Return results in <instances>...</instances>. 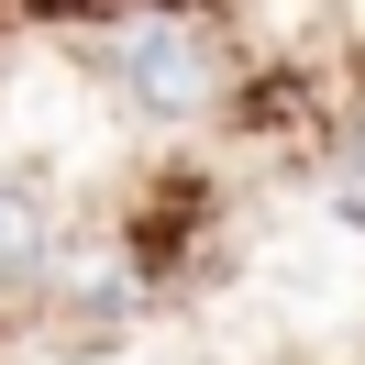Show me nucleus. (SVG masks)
I'll use <instances>...</instances> for the list:
<instances>
[{
    "instance_id": "f257e3e1",
    "label": "nucleus",
    "mask_w": 365,
    "mask_h": 365,
    "mask_svg": "<svg viewBox=\"0 0 365 365\" xmlns=\"http://www.w3.org/2000/svg\"><path fill=\"white\" fill-rule=\"evenodd\" d=\"M100 67L122 78V100H133L144 122H200V111H222V89H232L222 45H210L188 11H133V23H111Z\"/></svg>"
},
{
    "instance_id": "20e7f679",
    "label": "nucleus",
    "mask_w": 365,
    "mask_h": 365,
    "mask_svg": "<svg viewBox=\"0 0 365 365\" xmlns=\"http://www.w3.org/2000/svg\"><path fill=\"white\" fill-rule=\"evenodd\" d=\"M343 178H354V200H365V111H354V133H343Z\"/></svg>"
},
{
    "instance_id": "f03ea898",
    "label": "nucleus",
    "mask_w": 365,
    "mask_h": 365,
    "mask_svg": "<svg viewBox=\"0 0 365 365\" xmlns=\"http://www.w3.org/2000/svg\"><path fill=\"white\" fill-rule=\"evenodd\" d=\"M45 299H56V310H78V321H100V310H133V299H144V266H133L122 244H56Z\"/></svg>"
},
{
    "instance_id": "7ed1b4c3",
    "label": "nucleus",
    "mask_w": 365,
    "mask_h": 365,
    "mask_svg": "<svg viewBox=\"0 0 365 365\" xmlns=\"http://www.w3.org/2000/svg\"><path fill=\"white\" fill-rule=\"evenodd\" d=\"M45 266H56V222L23 178H0V310L11 299H45Z\"/></svg>"
},
{
    "instance_id": "39448f33",
    "label": "nucleus",
    "mask_w": 365,
    "mask_h": 365,
    "mask_svg": "<svg viewBox=\"0 0 365 365\" xmlns=\"http://www.w3.org/2000/svg\"><path fill=\"white\" fill-rule=\"evenodd\" d=\"M288 365H299V354H288Z\"/></svg>"
}]
</instances>
